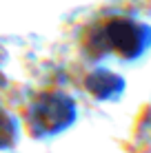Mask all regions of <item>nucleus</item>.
Returning a JSON list of instances; mask_svg holds the SVG:
<instances>
[{"instance_id":"obj_1","label":"nucleus","mask_w":151,"mask_h":153,"mask_svg":"<svg viewBox=\"0 0 151 153\" xmlns=\"http://www.w3.org/2000/svg\"><path fill=\"white\" fill-rule=\"evenodd\" d=\"M98 47L122 60H136L151 47V29L129 18L107 20L98 33Z\"/></svg>"},{"instance_id":"obj_3","label":"nucleus","mask_w":151,"mask_h":153,"mask_svg":"<svg viewBox=\"0 0 151 153\" xmlns=\"http://www.w3.org/2000/svg\"><path fill=\"white\" fill-rule=\"evenodd\" d=\"M87 89L100 100H111V98H118L122 93L124 82H122L120 76L100 69V71L91 73V76L87 78Z\"/></svg>"},{"instance_id":"obj_2","label":"nucleus","mask_w":151,"mask_h":153,"mask_svg":"<svg viewBox=\"0 0 151 153\" xmlns=\"http://www.w3.org/2000/svg\"><path fill=\"white\" fill-rule=\"evenodd\" d=\"M74 115H76L74 102L69 98L60 96V93H49V96L40 98L33 107L36 124L42 131H47V133L60 131L62 126H67L74 120Z\"/></svg>"},{"instance_id":"obj_4","label":"nucleus","mask_w":151,"mask_h":153,"mask_svg":"<svg viewBox=\"0 0 151 153\" xmlns=\"http://www.w3.org/2000/svg\"><path fill=\"white\" fill-rule=\"evenodd\" d=\"M13 142V124L11 118L0 109V149L2 146H9Z\"/></svg>"}]
</instances>
